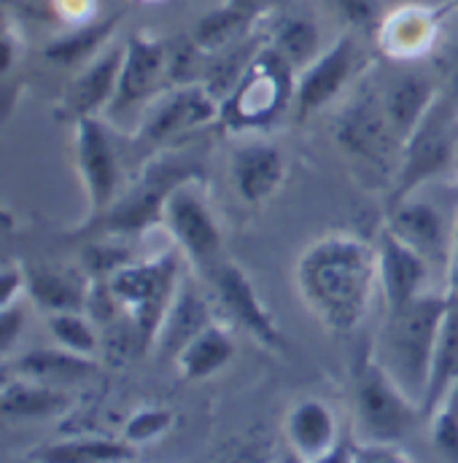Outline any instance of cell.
Wrapping results in <instances>:
<instances>
[{
  "mask_svg": "<svg viewBox=\"0 0 458 463\" xmlns=\"http://www.w3.org/2000/svg\"><path fill=\"white\" fill-rule=\"evenodd\" d=\"M448 294L458 299V222L453 232V248H451V259H448Z\"/></svg>",
  "mask_w": 458,
  "mask_h": 463,
  "instance_id": "ab89813d",
  "label": "cell"
},
{
  "mask_svg": "<svg viewBox=\"0 0 458 463\" xmlns=\"http://www.w3.org/2000/svg\"><path fill=\"white\" fill-rule=\"evenodd\" d=\"M170 81V49L146 33L129 35L124 43V60L119 73L114 103L109 106V118L135 114L143 116L146 106L165 92V84Z\"/></svg>",
  "mask_w": 458,
  "mask_h": 463,
  "instance_id": "8fae6325",
  "label": "cell"
},
{
  "mask_svg": "<svg viewBox=\"0 0 458 463\" xmlns=\"http://www.w3.org/2000/svg\"><path fill=\"white\" fill-rule=\"evenodd\" d=\"M73 148L76 167L84 184L90 216L87 222L103 216L121 194V159L116 148L114 129L103 116H84L73 121Z\"/></svg>",
  "mask_w": 458,
  "mask_h": 463,
  "instance_id": "9c48e42d",
  "label": "cell"
},
{
  "mask_svg": "<svg viewBox=\"0 0 458 463\" xmlns=\"http://www.w3.org/2000/svg\"><path fill=\"white\" fill-rule=\"evenodd\" d=\"M294 286L310 316L335 335H350L369 313L377 280L375 242L329 232L316 237L294 264Z\"/></svg>",
  "mask_w": 458,
  "mask_h": 463,
  "instance_id": "6da1fadb",
  "label": "cell"
},
{
  "mask_svg": "<svg viewBox=\"0 0 458 463\" xmlns=\"http://www.w3.org/2000/svg\"><path fill=\"white\" fill-rule=\"evenodd\" d=\"M310 463H356L353 461V445H348V442H340L338 448H332L327 456H321V458H316V461Z\"/></svg>",
  "mask_w": 458,
  "mask_h": 463,
  "instance_id": "60d3db41",
  "label": "cell"
},
{
  "mask_svg": "<svg viewBox=\"0 0 458 463\" xmlns=\"http://www.w3.org/2000/svg\"><path fill=\"white\" fill-rule=\"evenodd\" d=\"M335 137L348 154L358 159L383 165L388 156H396L399 165L402 140L388 121L383 106V90H367L356 95L338 116Z\"/></svg>",
  "mask_w": 458,
  "mask_h": 463,
  "instance_id": "5bb4252c",
  "label": "cell"
},
{
  "mask_svg": "<svg viewBox=\"0 0 458 463\" xmlns=\"http://www.w3.org/2000/svg\"><path fill=\"white\" fill-rule=\"evenodd\" d=\"M200 175L197 165H186L184 156H157L154 162L146 165V170L129 184L127 192L119 194L114 205L87 222L81 234H109V237H127V234H140L162 224V208L167 194L186 178Z\"/></svg>",
  "mask_w": 458,
  "mask_h": 463,
  "instance_id": "8992f818",
  "label": "cell"
},
{
  "mask_svg": "<svg viewBox=\"0 0 458 463\" xmlns=\"http://www.w3.org/2000/svg\"><path fill=\"white\" fill-rule=\"evenodd\" d=\"M224 3H227L229 8H234V11L251 16V19H259V16L270 8L272 0H224Z\"/></svg>",
  "mask_w": 458,
  "mask_h": 463,
  "instance_id": "f35d334b",
  "label": "cell"
},
{
  "mask_svg": "<svg viewBox=\"0 0 458 463\" xmlns=\"http://www.w3.org/2000/svg\"><path fill=\"white\" fill-rule=\"evenodd\" d=\"M458 103L451 95H437L415 129L402 143L399 165L394 170V186L388 192V208L418 194L421 186L443 175L453 162L456 148Z\"/></svg>",
  "mask_w": 458,
  "mask_h": 463,
  "instance_id": "5b68a950",
  "label": "cell"
},
{
  "mask_svg": "<svg viewBox=\"0 0 458 463\" xmlns=\"http://www.w3.org/2000/svg\"><path fill=\"white\" fill-rule=\"evenodd\" d=\"M214 302L229 316L232 324H237L245 335H251L256 343H262L264 347H278L283 343L281 329L272 318V313L267 310L264 299L259 297L253 280L248 278V272L229 261L227 256L222 261H216L214 267H208L205 272H197Z\"/></svg>",
  "mask_w": 458,
  "mask_h": 463,
  "instance_id": "7c38bea8",
  "label": "cell"
},
{
  "mask_svg": "<svg viewBox=\"0 0 458 463\" xmlns=\"http://www.w3.org/2000/svg\"><path fill=\"white\" fill-rule=\"evenodd\" d=\"M358 73V43L350 33L335 38L310 65L297 73V92L291 114L308 121L329 103H335Z\"/></svg>",
  "mask_w": 458,
  "mask_h": 463,
  "instance_id": "4fadbf2b",
  "label": "cell"
},
{
  "mask_svg": "<svg viewBox=\"0 0 458 463\" xmlns=\"http://www.w3.org/2000/svg\"><path fill=\"white\" fill-rule=\"evenodd\" d=\"M353 461L356 463H413L396 445H380V442H358L353 445Z\"/></svg>",
  "mask_w": 458,
  "mask_h": 463,
  "instance_id": "d590c367",
  "label": "cell"
},
{
  "mask_svg": "<svg viewBox=\"0 0 458 463\" xmlns=\"http://www.w3.org/2000/svg\"><path fill=\"white\" fill-rule=\"evenodd\" d=\"M451 305V294L426 291L399 310H386V321L375 340L372 355L391 380L421 407L432 374L440 329Z\"/></svg>",
  "mask_w": 458,
  "mask_h": 463,
  "instance_id": "7a4b0ae2",
  "label": "cell"
},
{
  "mask_svg": "<svg viewBox=\"0 0 458 463\" xmlns=\"http://www.w3.org/2000/svg\"><path fill=\"white\" fill-rule=\"evenodd\" d=\"M176 423V415L165 407H143L138 412L129 415V420L121 429V439L129 442L132 448L157 442L159 437H165Z\"/></svg>",
  "mask_w": 458,
  "mask_h": 463,
  "instance_id": "d6a6232c",
  "label": "cell"
},
{
  "mask_svg": "<svg viewBox=\"0 0 458 463\" xmlns=\"http://www.w3.org/2000/svg\"><path fill=\"white\" fill-rule=\"evenodd\" d=\"M353 415L358 442L396 445L421 418V407L367 353L353 374Z\"/></svg>",
  "mask_w": 458,
  "mask_h": 463,
  "instance_id": "52a82bcc",
  "label": "cell"
},
{
  "mask_svg": "<svg viewBox=\"0 0 458 463\" xmlns=\"http://www.w3.org/2000/svg\"><path fill=\"white\" fill-rule=\"evenodd\" d=\"M184 272L186 256L173 245L154 256L127 261L103 280L116 310L127 318L143 347H154L157 332L178 291Z\"/></svg>",
  "mask_w": 458,
  "mask_h": 463,
  "instance_id": "3957f363",
  "label": "cell"
},
{
  "mask_svg": "<svg viewBox=\"0 0 458 463\" xmlns=\"http://www.w3.org/2000/svg\"><path fill=\"white\" fill-rule=\"evenodd\" d=\"M222 463H259V458L253 456V453H234V456H229V458H224Z\"/></svg>",
  "mask_w": 458,
  "mask_h": 463,
  "instance_id": "ee69618b",
  "label": "cell"
},
{
  "mask_svg": "<svg viewBox=\"0 0 458 463\" xmlns=\"http://www.w3.org/2000/svg\"><path fill=\"white\" fill-rule=\"evenodd\" d=\"M256 19L229 8L227 3L222 8L208 11L192 33V43L203 52V54H222L232 46H237L243 41V35L251 30Z\"/></svg>",
  "mask_w": 458,
  "mask_h": 463,
  "instance_id": "4dcf8cb0",
  "label": "cell"
},
{
  "mask_svg": "<svg viewBox=\"0 0 458 463\" xmlns=\"http://www.w3.org/2000/svg\"><path fill=\"white\" fill-rule=\"evenodd\" d=\"M46 329H49L54 345L65 347L71 353L95 358L100 350V335L95 329V321L87 316V310L46 316Z\"/></svg>",
  "mask_w": 458,
  "mask_h": 463,
  "instance_id": "1f68e13d",
  "label": "cell"
},
{
  "mask_svg": "<svg viewBox=\"0 0 458 463\" xmlns=\"http://www.w3.org/2000/svg\"><path fill=\"white\" fill-rule=\"evenodd\" d=\"M458 383V299L451 297L443 329H440V340L434 350V361H432V374H429V385H426V396L421 402V418H432L440 404L445 402V396L451 393V388Z\"/></svg>",
  "mask_w": 458,
  "mask_h": 463,
  "instance_id": "484cf974",
  "label": "cell"
},
{
  "mask_svg": "<svg viewBox=\"0 0 458 463\" xmlns=\"http://www.w3.org/2000/svg\"><path fill=\"white\" fill-rule=\"evenodd\" d=\"M448 81H451V98L458 103V41L448 57Z\"/></svg>",
  "mask_w": 458,
  "mask_h": 463,
  "instance_id": "b9f144b4",
  "label": "cell"
},
{
  "mask_svg": "<svg viewBox=\"0 0 458 463\" xmlns=\"http://www.w3.org/2000/svg\"><path fill=\"white\" fill-rule=\"evenodd\" d=\"M121 60H124V46L111 43L95 60L81 65V71L76 73V79L71 81V87L62 98L65 114L73 121H79L84 116H106L109 106L114 103L116 87H119Z\"/></svg>",
  "mask_w": 458,
  "mask_h": 463,
  "instance_id": "ffe728a7",
  "label": "cell"
},
{
  "mask_svg": "<svg viewBox=\"0 0 458 463\" xmlns=\"http://www.w3.org/2000/svg\"><path fill=\"white\" fill-rule=\"evenodd\" d=\"M440 92L421 73H402L383 90V106L394 132L405 143Z\"/></svg>",
  "mask_w": 458,
  "mask_h": 463,
  "instance_id": "d4e9b609",
  "label": "cell"
},
{
  "mask_svg": "<svg viewBox=\"0 0 458 463\" xmlns=\"http://www.w3.org/2000/svg\"><path fill=\"white\" fill-rule=\"evenodd\" d=\"M211 302H214V297H211L208 286H200V280L186 269L178 283V291L162 318V326L154 340V350L162 358L176 361L178 353L200 332H205L211 324H216Z\"/></svg>",
  "mask_w": 458,
  "mask_h": 463,
  "instance_id": "ac0fdd59",
  "label": "cell"
},
{
  "mask_svg": "<svg viewBox=\"0 0 458 463\" xmlns=\"http://www.w3.org/2000/svg\"><path fill=\"white\" fill-rule=\"evenodd\" d=\"M138 448L121 437H71L35 448L27 463H132Z\"/></svg>",
  "mask_w": 458,
  "mask_h": 463,
  "instance_id": "cb8c5ba5",
  "label": "cell"
},
{
  "mask_svg": "<svg viewBox=\"0 0 458 463\" xmlns=\"http://www.w3.org/2000/svg\"><path fill=\"white\" fill-rule=\"evenodd\" d=\"M440 407L451 410V412H453V415H456V418H458V383H456V385H453V388H451V393L445 396V402H443Z\"/></svg>",
  "mask_w": 458,
  "mask_h": 463,
  "instance_id": "7bdbcfd3",
  "label": "cell"
},
{
  "mask_svg": "<svg viewBox=\"0 0 458 463\" xmlns=\"http://www.w3.org/2000/svg\"><path fill=\"white\" fill-rule=\"evenodd\" d=\"M24 275H27L30 302L41 307L46 316L90 307L92 286L87 275H79L73 269H57V267H24Z\"/></svg>",
  "mask_w": 458,
  "mask_h": 463,
  "instance_id": "603a6c76",
  "label": "cell"
},
{
  "mask_svg": "<svg viewBox=\"0 0 458 463\" xmlns=\"http://www.w3.org/2000/svg\"><path fill=\"white\" fill-rule=\"evenodd\" d=\"M95 366H98L95 358L71 353L60 345L35 347V350L16 355V361H14L16 374L30 377V380H41V383H52V385L81 380V377L92 374Z\"/></svg>",
  "mask_w": 458,
  "mask_h": 463,
  "instance_id": "f1b7e54d",
  "label": "cell"
},
{
  "mask_svg": "<svg viewBox=\"0 0 458 463\" xmlns=\"http://www.w3.org/2000/svg\"><path fill=\"white\" fill-rule=\"evenodd\" d=\"M386 230L396 234L413 250H418L429 264L448 267L456 224H451L434 203H426L410 194L407 200L388 208Z\"/></svg>",
  "mask_w": 458,
  "mask_h": 463,
  "instance_id": "2e32d148",
  "label": "cell"
},
{
  "mask_svg": "<svg viewBox=\"0 0 458 463\" xmlns=\"http://www.w3.org/2000/svg\"><path fill=\"white\" fill-rule=\"evenodd\" d=\"M294 92L297 71L264 43L253 52L240 79L222 98L216 124L234 135L262 132L294 109Z\"/></svg>",
  "mask_w": 458,
  "mask_h": 463,
  "instance_id": "277c9868",
  "label": "cell"
},
{
  "mask_svg": "<svg viewBox=\"0 0 458 463\" xmlns=\"http://www.w3.org/2000/svg\"><path fill=\"white\" fill-rule=\"evenodd\" d=\"M22 326H24L22 302L0 310V345H3V353H5V355L11 353V347L16 345V340H19V335H22Z\"/></svg>",
  "mask_w": 458,
  "mask_h": 463,
  "instance_id": "74e56055",
  "label": "cell"
},
{
  "mask_svg": "<svg viewBox=\"0 0 458 463\" xmlns=\"http://www.w3.org/2000/svg\"><path fill=\"white\" fill-rule=\"evenodd\" d=\"M267 46H272L297 73L324 52L319 27L308 16H281L270 30Z\"/></svg>",
  "mask_w": 458,
  "mask_h": 463,
  "instance_id": "f546056e",
  "label": "cell"
},
{
  "mask_svg": "<svg viewBox=\"0 0 458 463\" xmlns=\"http://www.w3.org/2000/svg\"><path fill=\"white\" fill-rule=\"evenodd\" d=\"M232 358H234V340L229 329H224L222 324H211L178 353L173 364L184 380L200 383V380L219 374Z\"/></svg>",
  "mask_w": 458,
  "mask_h": 463,
  "instance_id": "4316f807",
  "label": "cell"
},
{
  "mask_svg": "<svg viewBox=\"0 0 458 463\" xmlns=\"http://www.w3.org/2000/svg\"><path fill=\"white\" fill-rule=\"evenodd\" d=\"M283 431H286V442H289L294 458L302 463L327 456L332 448H338L343 442L338 415L321 399L297 402L286 415Z\"/></svg>",
  "mask_w": 458,
  "mask_h": 463,
  "instance_id": "44dd1931",
  "label": "cell"
},
{
  "mask_svg": "<svg viewBox=\"0 0 458 463\" xmlns=\"http://www.w3.org/2000/svg\"><path fill=\"white\" fill-rule=\"evenodd\" d=\"M121 22V14H111L109 19L100 22H84V24H73V30L57 35L46 49V60L57 62V65H87L90 60H95L106 46H111V35L116 33Z\"/></svg>",
  "mask_w": 458,
  "mask_h": 463,
  "instance_id": "83f0119b",
  "label": "cell"
},
{
  "mask_svg": "<svg viewBox=\"0 0 458 463\" xmlns=\"http://www.w3.org/2000/svg\"><path fill=\"white\" fill-rule=\"evenodd\" d=\"M216 121H219V98L208 90L205 81H189V84H173L170 90L159 92L138 118L135 135L143 143L159 146L192 135Z\"/></svg>",
  "mask_w": 458,
  "mask_h": 463,
  "instance_id": "30bf717a",
  "label": "cell"
},
{
  "mask_svg": "<svg viewBox=\"0 0 458 463\" xmlns=\"http://www.w3.org/2000/svg\"><path fill=\"white\" fill-rule=\"evenodd\" d=\"M458 5V0L445 5H399L377 24V46L386 57L410 62L418 57H426L443 33V22Z\"/></svg>",
  "mask_w": 458,
  "mask_h": 463,
  "instance_id": "9a60e30c",
  "label": "cell"
},
{
  "mask_svg": "<svg viewBox=\"0 0 458 463\" xmlns=\"http://www.w3.org/2000/svg\"><path fill=\"white\" fill-rule=\"evenodd\" d=\"M24 294H27V275H24V267L8 261V264L3 267V272H0V310H3V307H11V305H19Z\"/></svg>",
  "mask_w": 458,
  "mask_h": 463,
  "instance_id": "e575fe53",
  "label": "cell"
},
{
  "mask_svg": "<svg viewBox=\"0 0 458 463\" xmlns=\"http://www.w3.org/2000/svg\"><path fill=\"white\" fill-rule=\"evenodd\" d=\"M286 156L275 143L243 140L229 154V178L234 194L245 205L270 203L286 184Z\"/></svg>",
  "mask_w": 458,
  "mask_h": 463,
  "instance_id": "e0dca14e",
  "label": "cell"
},
{
  "mask_svg": "<svg viewBox=\"0 0 458 463\" xmlns=\"http://www.w3.org/2000/svg\"><path fill=\"white\" fill-rule=\"evenodd\" d=\"M146 3H154V0H146Z\"/></svg>",
  "mask_w": 458,
  "mask_h": 463,
  "instance_id": "f6af8a7d",
  "label": "cell"
},
{
  "mask_svg": "<svg viewBox=\"0 0 458 463\" xmlns=\"http://www.w3.org/2000/svg\"><path fill=\"white\" fill-rule=\"evenodd\" d=\"M429 420H432L434 445L440 448V453H443V456H448L451 461H458V418L456 415H453L451 410L440 407Z\"/></svg>",
  "mask_w": 458,
  "mask_h": 463,
  "instance_id": "836d02e7",
  "label": "cell"
},
{
  "mask_svg": "<svg viewBox=\"0 0 458 463\" xmlns=\"http://www.w3.org/2000/svg\"><path fill=\"white\" fill-rule=\"evenodd\" d=\"M162 227L170 234L173 245L186 256L189 267L197 272H205L224 259V232L200 175L181 181L167 194L162 208Z\"/></svg>",
  "mask_w": 458,
  "mask_h": 463,
  "instance_id": "ba28073f",
  "label": "cell"
},
{
  "mask_svg": "<svg viewBox=\"0 0 458 463\" xmlns=\"http://www.w3.org/2000/svg\"><path fill=\"white\" fill-rule=\"evenodd\" d=\"M340 14L353 24V27H369V24H380V14H377V0H335Z\"/></svg>",
  "mask_w": 458,
  "mask_h": 463,
  "instance_id": "8d00e7d4",
  "label": "cell"
},
{
  "mask_svg": "<svg viewBox=\"0 0 458 463\" xmlns=\"http://www.w3.org/2000/svg\"><path fill=\"white\" fill-rule=\"evenodd\" d=\"M73 407V399L41 380H30L22 374H5L0 391V412L8 420H52L65 415Z\"/></svg>",
  "mask_w": 458,
  "mask_h": 463,
  "instance_id": "7402d4cb",
  "label": "cell"
},
{
  "mask_svg": "<svg viewBox=\"0 0 458 463\" xmlns=\"http://www.w3.org/2000/svg\"><path fill=\"white\" fill-rule=\"evenodd\" d=\"M375 250H377V280L386 299V310H399L415 297L426 294L432 264L418 250L405 245L386 227L375 240Z\"/></svg>",
  "mask_w": 458,
  "mask_h": 463,
  "instance_id": "d6986e66",
  "label": "cell"
}]
</instances>
